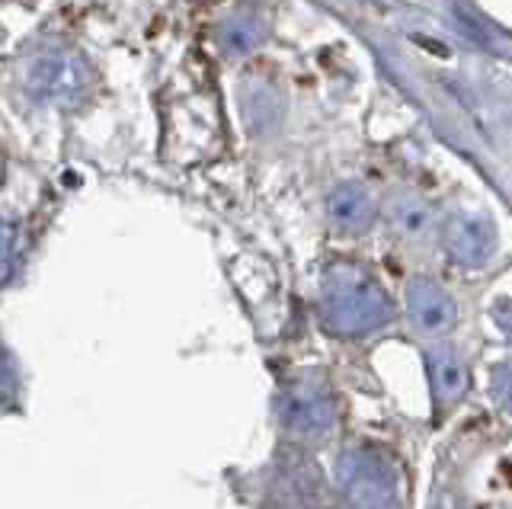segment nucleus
<instances>
[{
	"label": "nucleus",
	"mask_w": 512,
	"mask_h": 509,
	"mask_svg": "<svg viewBox=\"0 0 512 509\" xmlns=\"http://www.w3.org/2000/svg\"><path fill=\"white\" fill-rule=\"evenodd\" d=\"M336 490L349 509H400L404 477L391 455L372 445H352L336 458Z\"/></svg>",
	"instance_id": "f03ea898"
},
{
	"label": "nucleus",
	"mask_w": 512,
	"mask_h": 509,
	"mask_svg": "<svg viewBox=\"0 0 512 509\" xmlns=\"http://www.w3.org/2000/svg\"><path fill=\"white\" fill-rule=\"evenodd\" d=\"M244 113L250 119V125L256 129H266V125H276L279 113H282V103H279V93L276 90H266L263 84H256L253 90L244 93Z\"/></svg>",
	"instance_id": "f8f14e48"
},
{
	"label": "nucleus",
	"mask_w": 512,
	"mask_h": 509,
	"mask_svg": "<svg viewBox=\"0 0 512 509\" xmlns=\"http://www.w3.org/2000/svg\"><path fill=\"white\" fill-rule=\"evenodd\" d=\"M0 173H4V164H0Z\"/></svg>",
	"instance_id": "dca6fc26"
},
{
	"label": "nucleus",
	"mask_w": 512,
	"mask_h": 509,
	"mask_svg": "<svg viewBox=\"0 0 512 509\" xmlns=\"http://www.w3.org/2000/svg\"><path fill=\"white\" fill-rule=\"evenodd\" d=\"M496 394H500V404L506 407L509 404V369L506 365L496 369Z\"/></svg>",
	"instance_id": "2eb2a0df"
},
{
	"label": "nucleus",
	"mask_w": 512,
	"mask_h": 509,
	"mask_svg": "<svg viewBox=\"0 0 512 509\" xmlns=\"http://www.w3.org/2000/svg\"><path fill=\"white\" fill-rule=\"evenodd\" d=\"M26 90L32 100L58 106V109H74L90 90V74L84 61L64 52L39 55L29 61L26 68Z\"/></svg>",
	"instance_id": "7ed1b4c3"
},
{
	"label": "nucleus",
	"mask_w": 512,
	"mask_h": 509,
	"mask_svg": "<svg viewBox=\"0 0 512 509\" xmlns=\"http://www.w3.org/2000/svg\"><path fill=\"white\" fill-rule=\"evenodd\" d=\"M13 394H16V375H13L10 356L4 353V346H0V407L10 404Z\"/></svg>",
	"instance_id": "4468645a"
},
{
	"label": "nucleus",
	"mask_w": 512,
	"mask_h": 509,
	"mask_svg": "<svg viewBox=\"0 0 512 509\" xmlns=\"http://www.w3.org/2000/svg\"><path fill=\"white\" fill-rule=\"evenodd\" d=\"M394 317L391 295L356 263H336L324 276L320 321L336 337H365Z\"/></svg>",
	"instance_id": "f257e3e1"
},
{
	"label": "nucleus",
	"mask_w": 512,
	"mask_h": 509,
	"mask_svg": "<svg viewBox=\"0 0 512 509\" xmlns=\"http://www.w3.org/2000/svg\"><path fill=\"white\" fill-rule=\"evenodd\" d=\"M426 369H429V385L439 404H455L458 397L468 391V365H464L461 353L452 346H432L426 353Z\"/></svg>",
	"instance_id": "1a4fd4ad"
},
{
	"label": "nucleus",
	"mask_w": 512,
	"mask_h": 509,
	"mask_svg": "<svg viewBox=\"0 0 512 509\" xmlns=\"http://www.w3.org/2000/svg\"><path fill=\"white\" fill-rule=\"evenodd\" d=\"M375 218H378V202L362 183L346 180L336 183L327 193V221L336 231L362 234L375 225Z\"/></svg>",
	"instance_id": "6e6552de"
},
{
	"label": "nucleus",
	"mask_w": 512,
	"mask_h": 509,
	"mask_svg": "<svg viewBox=\"0 0 512 509\" xmlns=\"http://www.w3.org/2000/svg\"><path fill=\"white\" fill-rule=\"evenodd\" d=\"M13 260H16V231L7 221H0V282L10 276Z\"/></svg>",
	"instance_id": "ddd939ff"
},
{
	"label": "nucleus",
	"mask_w": 512,
	"mask_h": 509,
	"mask_svg": "<svg viewBox=\"0 0 512 509\" xmlns=\"http://www.w3.org/2000/svg\"><path fill=\"white\" fill-rule=\"evenodd\" d=\"M391 225L397 234H404L407 241H420V237H426L436 228V212H432V205L423 196L404 193L391 205Z\"/></svg>",
	"instance_id": "9d476101"
},
{
	"label": "nucleus",
	"mask_w": 512,
	"mask_h": 509,
	"mask_svg": "<svg viewBox=\"0 0 512 509\" xmlns=\"http://www.w3.org/2000/svg\"><path fill=\"white\" fill-rule=\"evenodd\" d=\"M279 423L301 439H320L336 423V401L320 381H295L279 397Z\"/></svg>",
	"instance_id": "20e7f679"
},
{
	"label": "nucleus",
	"mask_w": 512,
	"mask_h": 509,
	"mask_svg": "<svg viewBox=\"0 0 512 509\" xmlns=\"http://www.w3.org/2000/svg\"><path fill=\"white\" fill-rule=\"evenodd\" d=\"M442 244L455 263L484 266L496 253V228L487 215L458 212L442 225Z\"/></svg>",
	"instance_id": "423d86ee"
},
{
	"label": "nucleus",
	"mask_w": 512,
	"mask_h": 509,
	"mask_svg": "<svg viewBox=\"0 0 512 509\" xmlns=\"http://www.w3.org/2000/svg\"><path fill=\"white\" fill-rule=\"evenodd\" d=\"M272 500L279 509H327L324 474L311 458L285 452L272 474Z\"/></svg>",
	"instance_id": "39448f33"
},
{
	"label": "nucleus",
	"mask_w": 512,
	"mask_h": 509,
	"mask_svg": "<svg viewBox=\"0 0 512 509\" xmlns=\"http://www.w3.org/2000/svg\"><path fill=\"white\" fill-rule=\"evenodd\" d=\"M407 311L416 330L429 333V337H439L448 333L458 321V305L455 298L448 295L439 282H432L426 276H413L407 282Z\"/></svg>",
	"instance_id": "0eeeda50"
},
{
	"label": "nucleus",
	"mask_w": 512,
	"mask_h": 509,
	"mask_svg": "<svg viewBox=\"0 0 512 509\" xmlns=\"http://www.w3.org/2000/svg\"><path fill=\"white\" fill-rule=\"evenodd\" d=\"M263 36V29L260 23H256L253 17H234L228 20L221 29H218V42H221V49L228 52V55H247L256 49V42H260Z\"/></svg>",
	"instance_id": "9b49d317"
}]
</instances>
